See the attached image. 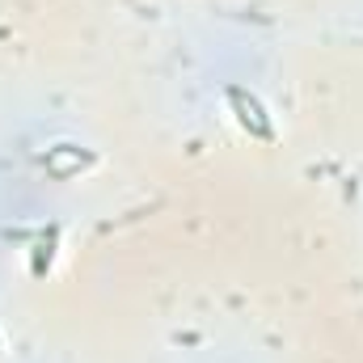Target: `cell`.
<instances>
[{"mask_svg": "<svg viewBox=\"0 0 363 363\" xmlns=\"http://www.w3.org/2000/svg\"><path fill=\"white\" fill-rule=\"evenodd\" d=\"M228 110H233L237 127H241L250 140H262V144L274 140V118L267 114V106H262L258 93L241 89V85H228Z\"/></svg>", "mask_w": 363, "mask_h": 363, "instance_id": "cell-1", "label": "cell"}, {"mask_svg": "<svg viewBox=\"0 0 363 363\" xmlns=\"http://www.w3.org/2000/svg\"><path fill=\"white\" fill-rule=\"evenodd\" d=\"M93 152H81L77 144H55V148H47V157H43V169L51 174V178H72V174H81V169H89Z\"/></svg>", "mask_w": 363, "mask_h": 363, "instance_id": "cell-2", "label": "cell"}, {"mask_svg": "<svg viewBox=\"0 0 363 363\" xmlns=\"http://www.w3.org/2000/svg\"><path fill=\"white\" fill-rule=\"evenodd\" d=\"M55 250H60V228L51 224V228H43V233L34 237V254H30V274H34V279H43V274L51 271Z\"/></svg>", "mask_w": 363, "mask_h": 363, "instance_id": "cell-3", "label": "cell"}]
</instances>
